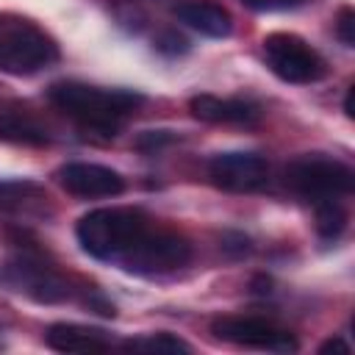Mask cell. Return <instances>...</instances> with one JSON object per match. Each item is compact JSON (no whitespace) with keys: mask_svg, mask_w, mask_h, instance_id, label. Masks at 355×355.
<instances>
[{"mask_svg":"<svg viewBox=\"0 0 355 355\" xmlns=\"http://www.w3.org/2000/svg\"><path fill=\"white\" fill-rule=\"evenodd\" d=\"M47 97L55 108L78 119L86 130H94L103 136H116L122 116L144 103V97L136 92H125V89L111 92V89H97L75 80L53 83L47 89Z\"/></svg>","mask_w":355,"mask_h":355,"instance_id":"obj_1","label":"cell"},{"mask_svg":"<svg viewBox=\"0 0 355 355\" xmlns=\"http://www.w3.org/2000/svg\"><path fill=\"white\" fill-rule=\"evenodd\" d=\"M147 230L150 216L141 208H94L75 225L78 244L97 261H119Z\"/></svg>","mask_w":355,"mask_h":355,"instance_id":"obj_2","label":"cell"},{"mask_svg":"<svg viewBox=\"0 0 355 355\" xmlns=\"http://www.w3.org/2000/svg\"><path fill=\"white\" fill-rule=\"evenodd\" d=\"M286 186L308 200V202H324V200H338L352 194L355 175L347 164L324 155V153H308L294 158L286 166Z\"/></svg>","mask_w":355,"mask_h":355,"instance_id":"obj_3","label":"cell"},{"mask_svg":"<svg viewBox=\"0 0 355 355\" xmlns=\"http://www.w3.org/2000/svg\"><path fill=\"white\" fill-rule=\"evenodd\" d=\"M58 58L55 42L33 22L14 19L0 28V69L11 75H33Z\"/></svg>","mask_w":355,"mask_h":355,"instance_id":"obj_4","label":"cell"},{"mask_svg":"<svg viewBox=\"0 0 355 355\" xmlns=\"http://www.w3.org/2000/svg\"><path fill=\"white\" fill-rule=\"evenodd\" d=\"M263 58L286 83H316L327 75V61L297 33H269L263 39Z\"/></svg>","mask_w":355,"mask_h":355,"instance_id":"obj_5","label":"cell"},{"mask_svg":"<svg viewBox=\"0 0 355 355\" xmlns=\"http://www.w3.org/2000/svg\"><path fill=\"white\" fill-rule=\"evenodd\" d=\"M189 258H191V244L183 236L169 230H155V233L147 230L139 239V244L119 258V263L136 275H164L186 266Z\"/></svg>","mask_w":355,"mask_h":355,"instance_id":"obj_6","label":"cell"},{"mask_svg":"<svg viewBox=\"0 0 355 355\" xmlns=\"http://www.w3.org/2000/svg\"><path fill=\"white\" fill-rule=\"evenodd\" d=\"M211 333L222 341H230L236 347H250V349H269V352H297V338L263 319V316H219L211 322Z\"/></svg>","mask_w":355,"mask_h":355,"instance_id":"obj_7","label":"cell"},{"mask_svg":"<svg viewBox=\"0 0 355 355\" xmlns=\"http://www.w3.org/2000/svg\"><path fill=\"white\" fill-rule=\"evenodd\" d=\"M3 277L14 291H22L36 302H64L69 297V283L53 266L28 252L8 261Z\"/></svg>","mask_w":355,"mask_h":355,"instance_id":"obj_8","label":"cell"},{"mask_svg":"<svg viewBox=\"0 0 355 355\" xmlns=\"http://www.w3.org/2000/svg\"><path fill=\"white\" fill-rule=\"evenodd\" d=\"M208 178L222 191H258L266 186L269 164L258 153H216L208 161Z\"/></svg>","mask_w":355,"mask_h":355,"instance_id":"obj_9","label":"cell"},{"mask_svg":"<svg viewBox=\"0 0 355 355\" xmlns=\"http://www.w3.org/2000/svg\"><path fill=\"white\" fill-rule=\"evenodd\" d=\"M55 178L75 197H116L125 189V180L119 172L103 164H86V161L64 164L55 172Z\"/></svg>","mask_w":355,"mask_h":355,"instance_id":"obj_10","label":"cell"},{"mask_svg":"<svg viewBox=\"0 0 355 355\" xmlns=\"http://www.w3.org/2000/svg\"><path fill=\"white\" fill-rule=\"evenodd\" d=\"M191 116L211 125H255L261 119V108L250 100H222L214 94H197L189 100Z\"/></svg>","mask_w":355,"mask_h":355,"instance_id":"obj_11","label":"cell"},{"mask_svg":"<svg viewBox=\"0 0 355 355\" xmlns=\"http://www.w3.org/2000/svg\"><path fill=\"white\" fill-rule=\"evenodd\" d=\"M175 17L189 25L191 31L208 36V39H225L233 31V19L227 14V8H222L219 3L211 0H186L175 6Z\"/></svg>","mask_w":355,"mask_h":355,"instance_id":"obj_12","label":"cell"},{"mask_svg":"<svg viewBox=\"0 0 355 355\" xmlns=\"http://www.w3.org/2000/svg\"><path fill=\"white\" fill-rule=\"evenodd\" d=\"M44 341L55 352H105L108 341L103 330L94 327H80V324H50L44 333Z\"/></svg>","mask_w":355,"mask_h":355,"instance_id":"obj_13","label":"cell"},{"mask_svg":"<svg viewBox=\"0 0 355 355\" xmlns=\"http://www.w3.org/2000/svg\"><path fill=\"white\" fill-rule=\"evenodd\" d=\"M0 141L25 144V147H42L50 141L47 130L22 114H3L0 116Z\"/></svg>","mask_w":355,"mask_h":355,"instance_id":"obj_14","label":"cell"},{"mask_svg":"<svg viewBox=\"0 0 355 355\" xmlns=\"http://www.w3.org/2000/svg\"><path fill=\"white\" fill-rule=\"evenodd\" d=\"M347 227V211L341 208L338 200H324L316 202V233L324 241H336Z\"/></svg>","mask_w":355,"mask_h":355,"instance_id":"obj_15","label":"cell"},{"mask_svg":"<svg viewBox=\"0 0 355 355\" xmlns=\"http://www.w3.org/2000/svg\"><path fill=\"white\" fill-rule=\"evenodd\" d=\"M128 352H191V347L172 336V333H155V336H147V338H130L122 344Z\"/></svg>","mask_w":355,"mask_h":355,"instance_id":"obj_16","label":"cell"},{"mask_svg":"<svg viewBox=\"0 0 355 355\" xmlns=\"http://www.w3.org/2000/svg\"><path fill=\"white\" fill-rule=\"evenodd\" d=\"M47 194L33 183H0V208L6 211H25L28 200H44Z\"/></svg>","mask_w":355,"mask_h":355,"instance_id":"obj_17","label":"cell"},{"mask_svg":"<svg viewBox=\"0 0 355 355\" xmlns=\"http://www.w3.org/2000/svg\"><path fill=\"white\" fill-rule=\"evenodd\" d=\"M172 141H175V133H172V130H144V133L136 136L133 147H136L139 153H158L161 147H166V144H172Z\"/></svg>","mask_w":355,"mask_h":355,"instance_id":"obj_18","label":"cell"},{"mask_svg":"<svg viewBox=\"0 0 355 355\" xmlns=\"http://www.w3.org/2000/svg\"><path fill=\"white\" fill-rule=\"evenodd\" d=\"M155 50L164 55H183V53H189V39L180 36L178 31H164L155 39Z\"/></svg>","mask_w":355,"mask_h":355,"instance_id":"obj_19","label":"cell"},{"mask_svg":"<svg viewBox=\"0 0 355 355\" xmlns=\"http://www.w3.org/2000/svg\"><path fill=\"white\" fill-rule=\"evenodd\" d=\"M336 36L341 39V44L352 47L355 44V11L347 6L338 11V19H336Z\"/></svg>","mask_w":355,"mask_h":355,"instance_id":"obj_20","label":"cell"},{"mask_svg":"<svg viewBox=\"0 0 355 355\" xmlns=\"http://www.w3.org/2000/svg\"><path fill=\"white\" fill-rule=\"evenodd\" d=\"M241 3L252 11H288V8L302 6L305 0H241Z\"/></svg>","mask_w":355,"mask_h":355,"instance_id":"obj_21","label":"cell"},{"mask_svg":"<svg viewBox=\"0 0 355 355\" xmlns=\"http://www.w3.org/2000/svg\"><path fill=\"white\" fill-rule=\"evenodd\" d=\"M319 352L324 355V352H336V355H349V344L347 341H341V338H327L322 347H319Z\"/></svg>","mask_w":355,"mask_h":355,"instance_id":"obj_22","label":"cell"},{"mask_svg":"<svg viewBox=\"0 0 355 355\" xmlns=\"http://www.w3.org/2000/svg\"><path fill=\"white\" fill-rule=\"evenodd\" d=\"M352 94H355V86H349V89H347V97H344V114H347L349 119L355 116V111H352Z\"/></svg>","mask_w":355,"mask_h":355,"instance_id":"obj_23","label":"cell"}]
</instances>
